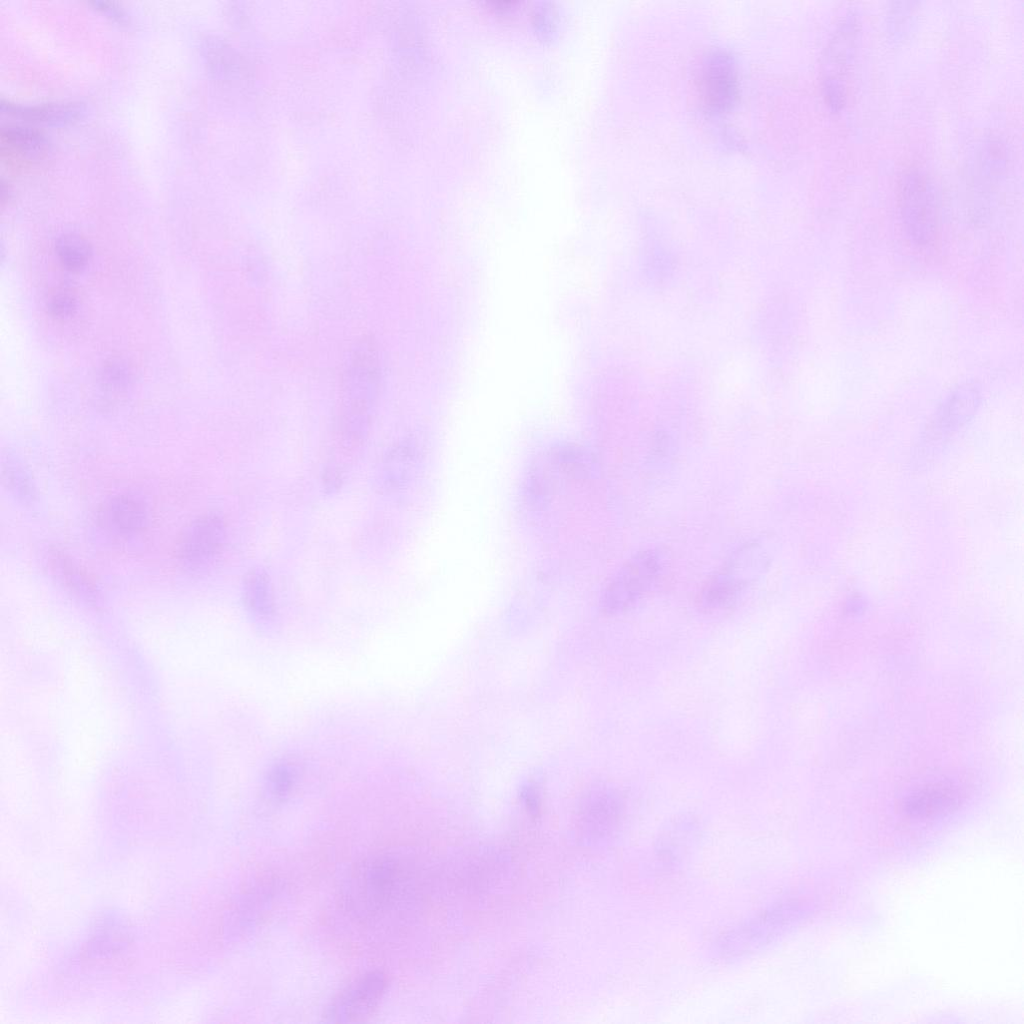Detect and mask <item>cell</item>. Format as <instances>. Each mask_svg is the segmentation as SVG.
Here are the masks:
<instances>
[{
  "mask_svg": "<svg viewBox=\"0 0 1024 1024\" xmlns=\"http://www.w3.org/2000/svg\"><path fill=\"white\" fill-rule=\"evenodd\" d=\"M11 464L12 463L8 462L7 468L4 469V474L6 475L5 479L8 486L22 499L27 500L28 498H31L33 492L29 478L20 467Z\"/></svg>",
  "mask_w": 1024,
  "mask_h": 1024,
  "instance_id": "16",
  "label": "cell"
},
{
  "mask_svg": "<svg viewBox=\"0 0 1024 1024\" xmlns=\"http://www.w3.org/2000/svg\"><path fill=\"white\" fill-rule=\"evenodd\" d=\"M293 779V772L288 767H278L270 777L273 794L275 796H284L290 790Z\"/></svg>",
  "mask_w": 1024,
  "mask_h": 1024,
  "instance_id": "17",
  "label": "cell"
},
{
  "mask_svg": "<svg viewBox=\"0 0 1024 1024\" xmlns=\"http://www.w3.org/2000/svg\"><path fill=\"white\" fill-rule=\"evenodd\" d=\"M48 564L53 575L71 592L93 598L96 586L91 577L75 561L61 551H51Z\"/></svg>",
  "mask_w": 1024,
  "mask_h": 1024,
  "instance_id": "12",
  "label": "cell"
},
{
  "mask_svg": "<svg viewBox=\"0 0 1024 1024\" xmlns=\"http://www.w3.org/2000/svg\"><path fill=\"white\" fill-rule=\"evenodd\" d=\"M101 520L112 532L124 536L137 534L147 524V510L138 499L119 495L105 503Z\"/></svg>",
  "mask_w": 1024,
  "mask_h": 1024,
  "instance_id": "11",
  "label": "cell"
},
{
  "mask_svg": "<svg viewBox=\"0 0 1024 1024\" xmlns=\"http://www.w3.org/2000/svg\"><path fill=\"white\" fill-rule=\"evenodd\" d=\"M900 208L907 233L918 244L932 242L938 228V196L931 177L920 168H910L899 185Z\"/></svg>",
  "mask_w": 1024,
  "mask_h": 1024,
  "instance_id": "1",
  "label": "cell"
},
{
  "mask_svg": "<svg viewBox=\"0 0 1024 1024\" xmlns=\"http://www.w3.org/2000/svg\"><path fill=\"white\" fill-rule=\"evenodd\" d=\"M662 570L661 558L653 550L637 553L629 559L607 585L602 607L617 613L633 606L656 583Z\"/></svg>",
  "mask_w": 1024,
  "mask_h": 1024,
  "instance_id": "2",
  "label": "cell"
},
{
  "mask_svg": "<svg viewBox=\"0 0 1024 1024\" xmlns=\"http://www.w3.org/2000/svg\"><path fill=\"white\" fill-rule=\"evenodd\" d=\"M386 988L387 977L382 971L365 972L334 997L323 1017L333 1023L365 1021L378 1008Z\"/></svg>",
  "mask_w": 1024,
  "mask_h": 1024,
  "instance_id": "5",
  "label": "cell"
},
{
  "mask_svg": "<svg viewBox=\"0 0 1024 1024\" xmlns=\"http://www.w3.org/2000/svg\"><path fill=\"white\" fill-rule=\"evenodd\" d=\"M0 110L15 118L49 124H67L81 118L85 107L80 102L21 104L1 98Z\"/></svg>",
  "mask_w": 1024,
  "mask_h": 1024,
  "instance_id": "10",
  "label": "cell"
},
{
  "mask_svg": "<svg viewBox=\"0 0 1024 1024\" xmlns=\"http://www.w3.org/2000/svg\"><path fill=\"white\" fill-rule=\"evenodd\" d=\"M11 195H12V191H11V188H10L8 182H6L4 180V178H2L1 181H0V200H1V204L4 205L5 203H7L10 200Z\"/></svg>",
  "mask_w": 1024,
  "mask_h": 1024,
  "instance_id": "19",
  "label": "cell"
},
{
  "mask_svg": "<svg viewBox=\"0 0 1024 1024\" xmlns=\"http://www.w3.org/2000/svg\"><path fill=\"white\" fill-rule=\"evenodd\" d=\"M764 565L756 545H748L732 556L729 562L703 586L700 603L707 609L732 606Z\"/></svg>",
  "mask_w": 1024,
  "mask_h": 1024,
  "instance_id": "3",
  "label": "cell"
},
{
  "mask_svg": "<svg viewBox=\"0 0 1024 1024\" xmlns=\"http://www.w3.org/2000/svg\"><path fill=\"white\" fill-rule=\"evenodd\" d=\"M961 797V789L954 781L939 780L912 792L905 801V811L911 817L930 818L956 808Z\"/></svg>",
  "mask_w": 1024,
  "mask_h": 1024,
  "instance_id": "9",
  "label": "cell"
},
{
  "mask_svg": "<svg viewBox=\"0 0 1024 1024\" xmlns=\"http://www.w3.org/2000/svg\"><path fill=\"white\" fill-rule=\"evenodd\" d=\"M857 31L856 18L849 16L838 27L828 47L823 94L833 112L841 110L846 102L845 75L855 49Z\"/></svg>",
  "mask_w": 1024,
  "mask_h": 1024,
  "instance_id": "7",
  "label": "cell"
},
{
  "mask_svg": "<svg viewBox=\"0 0 1024 1024\" xmlns=\"http://www.w3.org/2000/svg\"><path fill=\"white\" fill-rule=\"evenodd\" d=\"M46 135L30 126L4 124L0 128V159L14 170H27L41 164L49 155Z\"/></svg>",
  "mask_w": 1024,
  "mask_h": 1024,
  "instance_id": "8",
  "label": "cell"
},
{
  "mask_svg": "<svg viewBox=\"0 0 1024 1024\" xmlns=\"http://www.w3.org/2000/svg\"><path fill=\"white\" fill-rule=\"evenodd\" d=\"M261 569L250 570L243 584L244 600L248 608L261 616H269L274 609L271 583Z\"/></svg>",
  "mask_w": 1024,
  "mask_h": 1024,
  "instance_id": "13",
  "label": "cell"
},
{
  "mask_svg": "<svg viewBox=\"0 0 1024 1024\" xmlns=\"http://www.w3.org/2000/svg\"><path fill=\"white\" fill-rule=\"evenodd\" d=\"M89 4L92 5L98 11L111 17L114 20H117L119 22H123L126 20L125 11L123 10V8H121V6H119L115 2L93 0L89 2Z\"/></svg>",
  "mask_w": 1024,
  "mask_h": 1024,
  "instance_id": "18",
  "label": "cell"
},
{
  "mask_svg": "<svg viewBox=\"0 0 1024 1024\" xmlns=\"http://www.w3.org/2000/svg\"><path fill=\"white\" fill-rule=\"evenodd\" d=\"M47 306L53 317L64 319L70 317L76 310V298L72 292L62 289L50 297Z\"/></svg>",
  "mask_w": 1024,
  "mask_h": 1024,
  "instance_id": "15",
  "label": "cell"
},
{
  "mask_svg": "<svg viewBox=\"0 0 1024 1024\" xmlns=\"http://www.w3.org/2000/svg\"><path fill=\"white\" fill-rule=\"evenodd\" d=\"M89 242L78 234H65L56 242V253L65 269L71 272L83 270L91 258Z\"/></svg>",
  "mask_w": 1024,
  "mask_h": 1024,
  "instance_id": "14",
  "label": "cell"
},
{
  "mask_svg": "<svg viewBox=\"0 0 1024 1024\" xmlns=\"http://www.w3.org/2000/svg\"><path fill=\"white\" fill-rule=\"evenodd\" d=\"M700 95L705 110L719 115L736 103L739 83L736 64L724 51H713L704 60L700 73Z\"/></svg>",
  "mask_w": 1024,
  "mask_h": 1024,
  "instance_id": "6",
  "label": "cell"
},
{
  "mask_svg": "<svg viewBox=\"0 0 1024 1024\" xmlns=\"http://www.w3.org/2000/svg\"><path fill=\"white\" fill-rule=\"evenodd\" d=\"M226 526L215 513L194 519L183 531L177 545V558L188 571L199 573L211 568L224 551Z\"/></svg>",
  "mask_w": 1024,
  "mask_h": 1024,
  "instance_id": "4",
  "label": "cell"
}]
</instances>
